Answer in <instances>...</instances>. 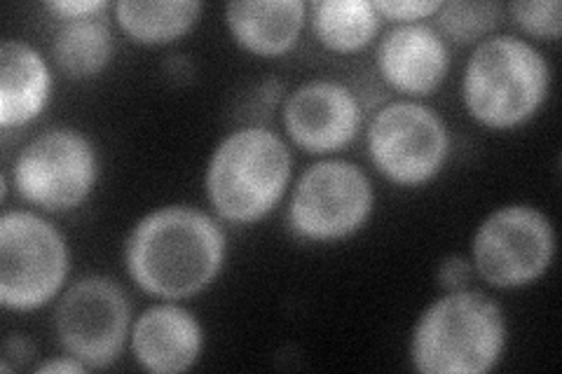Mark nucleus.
Here are the masks:
<instances>
[{
  "label": "nucleus",
  "instance_id": "nucleus-14",
  "mask_svg": "<svg viewBox=\"0 0 562 374\" xmlns=\"http://www.w3.org/2000/svg\"><path fill=\"white\" fill-rule=\"evenodd\" d=\"M307 5L301 0H235L225 8V20L235 41L260 57L289 52L305 24Z\"/></svg>",
  "mask_w": 562,
  "mask_h": 374
},
{
  "label": "nucleus",
  "instance_id": "nucleus-5",
  "mask_svg": "<svg viewBox=\"0 0 562 374\" xmlns=\"http://www.w3.org/2000/svg\"><path fill=\"white\" fill-rule=\"evenodd\" d=\"M68 274L61 231L31 211L0 218V302L8 309H38L55 297Z\"/></svg>",
  "mask_w": 562,
  "mask_h": 374
},
{
  "label": "nucleus",
  "instance_id": "nucleus-19",
  "mask_svg": "<svg viewBox=\"0 0 562 374\" xmlns=\"http://www.w3.org/2000/svg\"><path fill=\"white\" fill-rule=\"evenodd\" d=\"M502 5L492 0H450L438 10V29L457 45L483 41L487 33L497 29L502 20Z\"/></svg>",
  "mask_w": 562,
  "mask_h": 374
},
{
  "label": "nucleus",
  "instance_id": "nucleus-24",
  "mask_svg": "<svg viewBox=\"0 0 562 374\" xmlns=\"http://www.w3.org/2000/svg\"><path fill=\"white\" fill-rule=\"evenodd\" d=\"M87 367L82 361L74 359V355H68V359H59V361H47L38 367L41 374H49V372H87Z\"/></svg>",
  "mask_w": 562,
  "mask_h": 374
},
{
  "label": "nucleus",
  "instance_id": "nucleus-21",
  "mask_svg": "<svg viewBox=\"0 0 562 374\" xmlns=\"http://www.w3.org/2000/svg\"><path fill=\"white\" fill-rule=\"evenodd\" d=\"M375 10L386 20H396L401 24H413L425 16L438 14L441 0H375Z\"/></svg>",
  "mask_w": 562,
  "mask_h": 374
},
{
  "label": "nucleus",
  "instance_id": "nucleus-8",
  "mask_svg": "<svg viewBox=\"0 0 562 374\" xmlns=\"http://www.w3.org/2000/svg\"><path fill=\"white\" fill-rule=\"evenodd\" d=\"M368 152L378 171L392 183L422 185L446 165L448 127L436 111L422 103H386L368 129Z\"/></svg>",
  "mask_w": 562,
  "mask_h": 374
},
{
  "label": "nucleus",
  "instance_id": "nucleus-9",
  "mask_svg": "<svg viewBox=\"0 0 562 374\" xmlns=\"http://www.w3.org/2000/svg\"><path fill=\"white\" fill-rule=\"evenodd\" d=\"M16 192L35 206L64 213L80 206L97 181V152L76 129H49L16 155Z\"/></svg>",
  "mask_w": 562,
  "mask_h": 374
},
{
  "label": "nucleus",
  "instance_id": "nucleus-15",
  "mask_svg": "<svg viewBox=\"0 0 562 374\" xmlns=\"http://www.w3.org/2000/svg\"><path fill=\"white\" fill-rule=\"evenodd\" d=\"M49 89L52 76L38 49L24 41L0 45V127H22L38 117Z\"/></svg>",
  "mask_w": 562,
  "mask_h": 374
},
{
  "label": "nucleus",
  "instance_id": "nucleus-20",
  "mask_svg": "<svg viewBox=\"0 0 562 374\" xmlns=\"http://www.w3.org/2000/svg\"><path fill=\"white\" fill-rule=\"evenodd\" d=\"M508 12L520 29L537 35V38H560L562 5L558 0H518V3L508 5Z\"/></svg>",
  "mask_w": 562,
  "mask_h": 374
},
{
  "label": "nucleus",
  "instance_id": "nucleus-12",
  "mask_svg": "<svg viewBox=\"0 0 562 374\" xmlns=\"http://www.w3.org/2000/svg\"><path fill=\"white\" fill-rule=\"evenodd\" d=\"M448 47L427 24H401L384 35L378 49V68L396 92L425 97L448 73Z\"/></svg>",
  "mask_w": 562,
  "mask_h": 374
},
{
  "label": "nucleus",
  "instance_id": "nucleus-11",
  "mask_svg": "<svg viewBox=\"0 0 562 374\" xmlns=\"http://www.w3.org/2000/svg\"><path fill=\"white\" fill-rule=\"evenodd\" d=\"M363 111L357 94L336 80H312L284 105V127L307 152H333L357 138Z\"/></svg>",
  "mask_w": 562,
  "mask_h": 374
},
{
  "label": "nucleus",
  "instance_id": "nucleus-13",
  "mask_svg": "<svg viewBox=\"0 0 562 374\" xmlns=\"http://www.w3.org/2000/svg\"><path fill=\"white\" fill-rule=\"evenodd\" d=\"M202 328L188 309L157 305L136 318L132 351L140 367L157 374L186 372L200 359Z\"/></svg>",
  "mask_w": 562,
  "mask_h": 374
},
{
  "label": "nucleus",
  "instance_id": "nucleus-16",
  "mask_svg": "<svg viewBox=\"0 0 562 374\" xmlns=\"http://www.w3.org/2000/svg\"><path fill=\"white\" fill-rule=\"evenodd\" d=\"M52 57L70 80L101 73L113 57V31L109 20L101 14L64 20L52 41Z\"/></svg>",
  "mask_w": 562,
  "mask_h": 374
},
{
  "label": "nucleus",
  "instance_id": "nucleus-6",
  "mask_svg": "<svg viewBox=\"0 0 562 374\" xmlns=\"http://www.w3.org/2000/svg\"><path fill=\"white\" fill-rule=\"evenodd\" d=\"M373 202V185L361 167L345 159H326L297 178L289 204V227L310 241L345 239L363 227Z\"/></svg>",
  "mask_w": 562,
  "mask_h": 374
},
{
  "label": "nucleus",
  "instance_id": "nucleus-1",
  "mask_svg": "<svg viewBox=\"0 0 562 374\" xmlns=\"http://www.w3.org/2000/svg\"><path fill=\"white\" fill-rule=\"evenodd\" d=\"M225 235L192 206H165L140 218L127 239L125 260L138 288L165 299L204 291L223 267Z\"/></svg>",
  "mask_w": 562,
  "mask_h": 374
},
{
  "label": "nucleus",
  "instance_id": "nucleus-23",
  "mask_svg": "<svg viewBox=\"0 0 562 374\" xmlns=\"http://www.w3.org/2000/svg\"><path fill=\"white\" fill-rule=\"evenodd\" d=\"M45 8L61 20H80V16L101 14L109 3L105 0H57V3H47Z\"/></svg>",
  "mask_w": 562,
  "mask_h": 374
},
{
  "label": "nucleus",
  "instance_id": "nucleus-18",
  "mask_svg": "<svg viewBox=\"0 0 562 374\" xmlns=\"http://www.w3.org/2000/svg\"><path fill=\"white\" fill-rule=\"evenodd\" d=\"M310 12L319 43L345 55L363 49L380 31V12L368 0H316Z\"/></svg>",
  "mask_w": 562,
  "mask_h": 374
},
{
  "label": "nucleus",
  "instance_id": "nucleus-2",
  "mask_svg": "<svg viewBox=\"0 0 562 374\" xmlns=\"http://www.w3.org/2000/svg\"><path fill=\"white\" fill-rule=\"evenodd\" d=\"M506 344L504 314L479 291H454L419 316L411 359L427 374H481L497 365Z\"/></svg>",
  "mask_w": 562,
  "mask_h": 374
},
{
  "label": "nucleus",
  "instance_id": "nucleus-17",
  "mask_svg": "<svg viewBox=\"0 0 562 374\" xmlns=\"http://www.w3.org/2000/svg\"><path fill=\"white\" fill-rule=\"evenodd\" d=\"M202 5L198 0H120L115 16L130 38L162 45L181 38L195 26Z\"/></svg>",
  "mask_w": 562,
  "mask_h": 374
},
{
  "label": "nucleus",
  "instance_id": "nucleus-4",
  "mask_svg": "<svg viewBox=\"0 0 562 374\" xmlns=\"http://www.w3.org/2000/svg\"><path fill=\"white\" fill-rule=\"evenodd\" d=\"M549 82V61L537 47L516 35H495L473 49L462 97L469 113L485 127L512 129L537 113Z\"/></svg>",
  "mask_w": 562,
  "mask_h": 374
},
{
  "label": "nucleus",
  "instance_id": "nucleus-7",
  "mask_svg": "<svg viewBox=\"0 0 562 374\" xmlns=\"http://www.w3.org/2000/svg\"><path fill=\"white\" fill-rule=\"evenodd\" d=\"M553 253L551 220L525 204L492 211L473 237V267L483 281L497 288L532 283L549 270Z\"/></svg>",
  "mask_w": 562,
  "mask_h": 374
},
{
  "label": "nucleus",
  "instance_id": "nucleus-10",
  "mask_svg": "<svg viewBox=\"0 0 562 374\" xmlns=\"http://www.w3.org/2000/svg\"><path fill=\"white\" fill-rule=\"evenodd\" d=\"M130 299L109 276H85L57 305L55 330L61 347L87 367H109L120 359L130 332Z\"/></svg>",
  "mask_w": 562,
  "mask_h": 374
},
{
  "label": "nucleus",
  "instance_id": "nucleus-3",
  "mask_svg": "<svg viewBox=\"0 0 562 374\" xmlns=\"http://www.w3.org/2000/svg\"><path fill=\"white\" fill-rule=\"evenodd\" d=\"M291 165L281 136L266 127H241L227 134L209 159V202L225 220L256 223L281 200Z\"/></svg>",
  "mask_w": 562,
  "mask_h": 374
},
{
  "label": "nucleus",
  "instance_id": "nucleus-22",
  "mask_svg": "<svg viewBox=\"0 0 562 374\" xmlns=\"http://www.w3.org/2000/svg\"><path fill=\"white\" fill-rule=\"evenodd\" d=\"M471 276L473 267L462 256H450L441 262V267H438V283H441V288H446L448 293L469 288Z\"/></svg>",
  "mask_w": 562,
  "mask_h": 374
}]
</instances>
